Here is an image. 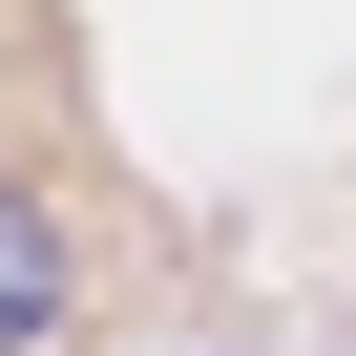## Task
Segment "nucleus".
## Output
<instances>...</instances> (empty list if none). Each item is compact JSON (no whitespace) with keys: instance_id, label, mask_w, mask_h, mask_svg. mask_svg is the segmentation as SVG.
Here are the masks:
<instances>
[{"instance_id":"obj_1","label":"nucleus","mask_w":356,"mask_h":356,"mask_svg":"<svg viewBox=\"0 0 356 356\" xmlns=\"http://www.w3.org/2000/svg\"><path fill=\"white\" fill-rule=\"evenodd\" d=\"M42 314H63V231H42V210H22V189H0V356H22V335H42Z\"/></svg>"}]
</instances>
